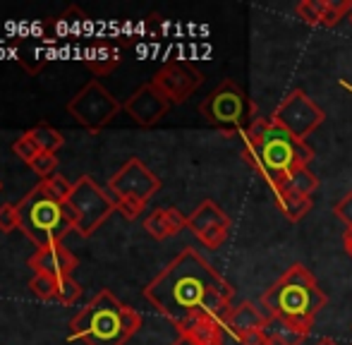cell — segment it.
<instances>
[{"instance_id": "obj_30", "label": "cell", "mask_w": 352, "mask_h": 345, "mask_svg": "<svg viewBox=\"0 0 352 345\" xmlns=\"http://www.w3.org/2000/svg\"><path fill=\"white\" fill-rule=\"evenodd\" d=\"M295 14L305 24L321 27V17H319V8H316V0H302V3H297L295 5Z\"/></svg>"}, {"instance_id": "obj_7", "label": "cell", "mask_w": 352, "mask_h": 345, "mask_svg": "<svg viewBox=\"0 0 352 345\" xmlns=\"http://www.w3.org/2000/svg\"><path fill=\"white\" fill-rule=\"evenodd\" d=\"M161 190V180L140 159H130L116 175L108 180V194L116 201V209L127 221L140 219L144 206Z\"/></svg>"}, {"instance_id": "obj_25", "label": "cell", "mask_w": 352, "mask_h": 345, "mask_svg": "<svg viewBox=\"0 0 352 345\" xmlns=\"http://www.w3.org/2000/svg\"><path fill=\"white\" fill-rule=\"evenodd\" d=\"M29 290L36 295L38 300H56V290H58V278H51L46 274H34V278L29 280Z\"/></svg>"}, {"instance_id": "obj_8", "label": "cell", "mask_w": 352, "mask_h": 345, "mask_svg": "<svg viewBox=\"0 0 352 345\" xmlns=\"http://www.w3.org/2000/svg\"><path fill=\"white\" fill-rule=\"evenodd\" d=\"M65 209L72 221V230L82 238L94 235L111 219L113 211H118L108 190L98 187V182L91 180L89 175H82L74 182L70 199L65 201Z\"/></svg>"}, {"instance_id": "obj_4", "label": "cell", "mask_w": 352, "mask_h": 345, "mask_svg": "<svg viewBox=\"0 0 352 345\" xmlns=\"http://www.w3.org/2000/svg\"><path fill=\"white\" fill-rule=\"evenodd\" d=\"M142 329V314L101 290L70 322V338L84 345H125Z\"/></svg>"}, {"instance_id": "obj_39", "label": "cell", "mask_w": 352, "mask_h": 345, "mask_svg": "<svg viewBox=\"0 0 352 345\" xmlns=\"http://www.w3.org/2000/svg\"><path fill=\"white\" fill-rule=\"evenodd\" d=\"M0 190H3V182H0Z\"/></svg>"}, {"instance_id": "obj_11", "label": "cell", "mask_w": 352, "mask_h": 345, "mask_svg": "<svg viewBox=\"0 0 352 345\" xmlns=\"http://www.w3.org/2000/svg\"><path fill=\"white\" fill-rule=\"evenodd\" d=\"M151 85L175 106V103H185L197 89L204 85V72L197 70L190 63L173 60V63H166V65L151 77Z\"/></svg>"}, {"instance_id": "obj_34", "label": "cell", "mask_w": 352, "mask_h": 345, "mask_svg": "<svg viewBox=\"0 0 352 345\" xmlns=\"http://www.w3.org/2000/svg\"><path fill=\"white\" fill-rule=\"evenodd\" d=\"M343 247H345V252H348V257L352 259V228L345 230V235H343Z\"/></svg>"}, {"instance_id": "obj_21", "label": "cell", "mask_w": 352, "mask_h": 345, "mask_svg": "<svg viewBox=\"0 0 352 345\" xmlns=\"http://www.w3.org/2000/svg\"><path fill=\"white\" fill-rule=\"evenodd\" d=\"M87 24H89V17L77 8V5H72V8L65 10V14L56 17V34H58V38L70 36V34L72 36H79V34L87 29Z\"/></svg>"}, {"instance_id": "obj_22", "label": "cell", "mask_w": 352, "mask_h": 345, "mask_svg": "<svg viewBox=\"0 0 352 345\" xmlns=\"http://www.w3.org/2000/svg\"><path fill=\"white\" fill-rule=\"evenodd\" d=\"M264 333H266V338H276V341H280V343H285V345H302V341L307 338L305 333L297 331L295 326H290L287 322H283V319H276V317L266 319Z\"/></svg>"}, {"instance_id": "obj_31", "label": "cell", "mask_w": 352, "mask_h": 345, "mask_svg": "<svg viewBox=\"0 0 352 345\" xmlns=\"http://www.w3.org/2000/svg\"><path fill=\"white\" fill-rule=\"evenodd\" d=\"M19 230V211L14 204L0 206V233H12Z\"/></svg>"}, {"instance_id": "obj_33", "label": "cell", "mask_w": 352, "mask_h": 345, "mask_svg": "<svg viewBox=\"0 0 352 345\" xmlns=\"http://www.w3.org/2000/svg\"><path fill=\"white\" fill-rule=\"evenodd\" d=\"M237 343H240V345H266V333H264V329H261V331L247 333V336H242Z\"/></svg>"}, {"instance_id": "obj_17", "label": "cell", "mask_w": 352, "mask_h": 345, "mask_svg": "<svg viewBox=\"0 0 352 345\" xmlns=\"http://www.w3.org/2000/svg\"><path fill=\"white\" fill-rule=\"evenodd\" d=\"M223 331H226V326L209 314H197L190 322L177 326L180 336H187L197 345H223Z\"/></svg>"}, {"instance_id": "obj_12", "label": "cell", "mask_w": 352, "mask_h": 345, "mask_svg": "<svg viewBox=\"0 0 352 345\" xmlns=\"http://www.w3.org/2000/svg\"><path fill=\"white\" fill-rule=\"evenodd\" d=\"M187 230L209 249H218L230 235V216L213 199H204L187 216Z\"/></svg>"}, {"instance_id": "obj_23", "label": "cell", "mask_w": 352, "mask_h": 345, "mask_svg": "<svg viewBox=\"0 0 352 345\" xmlns=\"http://www.w3.org/2000/svg\"><path fill=\"white\" fill-rule=\"evenodd\" d=\"M321 27H336L345 14L352 12V0H316Z\"/></svg>"}, {"instance_id": "obj_26", "label": "cell", "mask_w": 352, "mask_h": 345, "mask_svg": "<svg viewBox=\"0 0 352 345\" xmlns=\"http://www.w3.org/2000/svg\"><path fill=\"white\" fill-rule=\"evenodd\" d=\"M82 298V285L67 276V278H58V290H56V300L60 304H74Z\"/></svg>"}, {"instance_id": "obj_2", "label": "cell", "mask_w": 352, "mask_h": 345, "mask_svg": "<svg viewBox=\"0 0 352 345\" xmlns=\"http://www.w3.org/2000/svg\"><path fill=\"white\" fill-rule=\"evenodd\" d=\"M242 159L274 190L290 170L309 166L314 151L271 118H256L242 135Z\"/></svg>"}, {"instance_id": "obj_18", "label": "cell", "mask_w": 352, "mask_h": 345, "mask_svg": "<svg viewBox=\"0 0 352 345\" xmlns=\"http://www.w3.org/2000/svg\"><path fill=\"white\" fill-rule=\"evenodd\" d=\"M187 228V216H182L177 209H156L144 221V230L153 240H168L173 235L182 233Z\"/></svg>"}, {"instance_id": "obj_27", "label": "cell", "mask_w": 352, "mask_h": 345, "mask_svg": "<svg viewBox=\"0 0 352 345\" xmlns=\"http://www.w3.org/2000/svg\"><path fill=\"white\" fill-rule=\"evenodd\" d=\"M29 168L36 172L41 180H48V177H53V175H56V170H58L56 154H46V151H41V154H38L36 159L29 164Z\"/></svg>"}, {"instance_id": "obj_38", "label": "cell", "mask_w": 352, "mask_h": 345, "mask_svg": "<svg viewBox=\"0 0 352 345\" xmlns=\"http://www.w3.org/2000/svg\"><path fill=\"white\" fill-rule=\"evenodd\" d=\"M350 24H352V12H350Z\"/></svg>"}, {"instance_id": "obj_35", "label": "cell", "mask_w": 352, "mask_h": 345, "mask_svg": "<svg viewBox=\"0 0 352 345\" xmlns=\"http://www.w3.org/2000/svg\"><path fill=\"white\" fill-rule=\"evenodd\" d=\"M173 345H197V343H195V341H190L187 336H177V341L173 343Z\"/></svg>"}, {"instance_id": "obj_37", "label": "cell", "mask_w": 352, "mask_h": 345, "mask_svg": "<svg viewBox=\"0 0 352 345\" xmlns=\"http://www.w3.org/2000/svg\"><path fill=\"white\" fill-rule=\"evenodd\" d=\"M266 345H285V343L276 341V338H266Z\"/></svg>"}, {"instance_id": "obj_32", "label": "cell", "mask_w": 352, "mask_h": 345, "mask_svg": "<svg viewBox=\"0 0 352 345\" xmlns=\"http://www.w3.org/2000/svg\"><path fill=\"white\" fill-rule=\"evenodd\" d=\"M333 214H336V219L343 221L348 228H352V190L333 206Z\"/></svg>"}, {"instance_id": "obj_15", "label": "cell", "mask_w": 352, "mask_h": 345, "mask_svg": "<svg viewBox=\"0 0 352 345\" xmlns=\"http://www.w3.org/2000/svg\"><path fill=\"white\" fill-rule=\"evenodd\" d=\"M122 48H125V41H118V38H111V36L94 38L91 51H89V56L84 58V65H87V70L96 77L111 75V72L120 65Z\"/></svg>"}, {"instance_id": "obj_6", "label": "cell", "mask_w": 352, "mask_h": 345, "mask_svg": "<svg viewBox=\"0 0 352 345\" xmlns=\"http://www.w3.org/2000/svg\"><path fill=\"white\" fill-rule=\"evenodd\" d=\"M204 120L221 130L226 137L245 135V130L256 120V106L247 91L232 80L221 82L204 101L199 103Z\"/></svg>"}, {"instance_id": "obj_9", "label": "cell", "mask_w": 352, "mask_h": 345, "mask_svg": "<svg viewBox=\"0 0 352 345\" xmlns=\"http://www.w3.org/2000/svg\"><path fill=\"white\" fill-rule=\"evenodd\" d=\"M65 108L74 120L82 127H87L89 132H101L103 127L116 120V115L122 111V103L101 82L91 80L74 93Z\"/></svg>"}, {"instance_id": "obj_28", "label": "cell", "mask_w": 352, "mask_h": 345, "mask_svg": "<svg viewBox=\"0 0 352 345\" xmlns=\"http://www.w3.org/2000/svg\"><path fill=\"white\" fill-rule=\"evenodd\" d=\"M12 149H14V154H17L19 159L24 161V164H32V161L36 159L38 154H41V149H38V144L32 140V137L27 135V132H24V135L19 137L17 142H14Z\"/></svg>"}, {"instance_id": "obj_13", "label": "cell", "mask_w": 352, "mask_h": 345, "mask_svg": "<svg viewBox=\"0 0 352 345\" xmlns=\"http://www.w3.org/2000/svg\"><path fill=\"white\" fill-rule=\"evenodd\" d=\"M170 106L173 103L168 101L151 82H146V85H142L125 103H122V111H125L137 125L153 127L163 115H168Z\"/></svg>"}, {"instance_id": "obj_16", "label": "cell", "mask_w": 352, "mask_h": 345, "mask_svg": "<svg viewBox=\"0 0 352 345\" xmlns=\"http://www.w3.org/2000/svg\"><path fill=\"white\" fill-rule=\"evenodd\" d=\"M266 319H269V314L261 312L254 302L245 300V302H240L237 307H232L230 317H228V322H226V329L235 336V341H240L247 333L261 331V329L266 326Z\"/></svg>"}, {"instance_id": "obj_1", "label": "cell", "mask_w": 352, "mask_h": 345, "mask_svg": "<svg viewBox=\"0 0 352 345\" xmlns=\"http://www.w3.org/2000/svg\"><path fill=\"white\" fill-rule=\"evenodd\" d=\"M232 295L235 288L192 247L182 249L144 288V298L175 329L197 314H209L226 326L232 312Z\"/></svg>"}, {"instance_id": "obj_5", "label": "cell", "mask_w": 352, "mask_h": 345, "mask_svg": "<svg viewBox=\"0 0 352 345\" xmlns=\"http://www.w3.org/2000/svg\"><path fill=\"white\" fill-rule=\"evenodd\" d=\"M19 211V230L38 247L63 243L67 233L72 230V221L67 216V209L60 199L48 192L43 182L24 194V199L17 204Z\"/></svg>"}, {"instance_id": "obj_14", "label": "cell", "mask_w": 352, "mask_h": 345, "mask_svg": "<svg viewBox=\"0 0 352 345\" xmlns=\"http://www.w3.org/2000/svg\"><path fill=\"white\" fill-rule=\"evenodd\" d=\"M77 264H79L77 257L63 243L38 247L29 257V266L34 269V274H46L51 278H67V276L74 274Z\"/></svg>"}, {"instance_id": "obj_29", "label": "cell", "mask_w": 352, "mask_h": 345, "mask_svg": "<svg viewBox=\"0 0 352 345\" xmlns=\"http://www.w3.org/2000/svg\"><path fill=\"white\" fill-rule=\"evenodd\" d=\"M43 185L48 187V192H51L56 199H60L63 204H65L67 199H70V194H72V187L74 185H70V182L65 180V177L60 175V172H56L53 177H48V180H41Z\"/></svg>"}, {"instance_id": "obj_20", "label": "cell", "mask_w": 352, "mask_h": 345, "mask_svg": "<svg viewBox=\"0 0 352 345\" xmlns=\"http://www.w3.org/2000/svg\"><path fill=\"white\" fill-rule=\"evenodd\" d=\"M276 201H278V209L283 211V216H285L287 221H292V223H297V221H302L307 214L311 211V206H314V201H311V197H302V194H295V192H274Z\"/></svg>"}, {"instance_id": "obj_10", "label": "cell", "mask_w": 352, "mask_h": 345, "mask_svg": "<svg viewBox=\"0 0 352 345\" xmlns=\"http://www.w3.org/2000/svg\"><path fill=\"white\" fill-rule=\"evenodd\" d=\"M271 120L278 122L280 127H285L290 135H295L297 140L305 142L321 122L326 120V113L319 108V103L311 96H307V91L302 89H292L287 96H283V101L276 106Z\"/></svg>"}, {"instance_id": "obj_36", "label": "cell", "mask_w": 352, "mask_h": 345, "mask_svg": "<svg viewBox=\"0 0 352 345\" xmlns=\"http://www.w3.org/2000/svg\"><path fill=\"white\" fill-rule=\"evenodd\" d=\"M314 345H338L333 341V338H319V341H316Z\"/></svg>"}, {"instance_id": "obj_24", "label": "cell", "mask_w": 352, "mask_h": 345, "mask_svg": "<svg viewBox=\"0 0 352 345\" xmlns=\"http://www.w3.org/2000/svg\"><path fill=\"white\" fill-rule=\"evenodd\" d=\"M27 135L32 137V140L38 144V149L46 151V154H56V151L63 146V142H65L60 132H58L56 127L48 125V122H41V125L27 130Z\"/></svg>"}, {"instance_id": "obj_19", "label": "cell", "mask_w": 352, "mask_h": 345, "mask_svg": "<svg viewBox=\"0 0 352 345\" xmlns=\"http://www.w3.org/2000/svg\"><path fill=\"white\" fill-rule=\"evenodd\" d=\"M295 192V194L302 197H311L316 190H319V177L311 172L309 166H300V168L290 170L285 177L274 187V192Z\"/></svg>"}, {"instance_id": "obj_3", "label": "cell", "mask_w": 352, "mask_h": 345, "mask_svg": "<svg viewBox=\"0 0 352 345\" xmlns=\"http://www.w3.org/2000/svg\"><path fill=\"white\" fill-rule=\"evenodd\" d=\"M261 304L266 307L269 317L283 319L297 331L309 336L316 317L329 304V298L321 290L314 274L297 261L266 288V293L261 295Z\"/></svg>"}]
</instances>
